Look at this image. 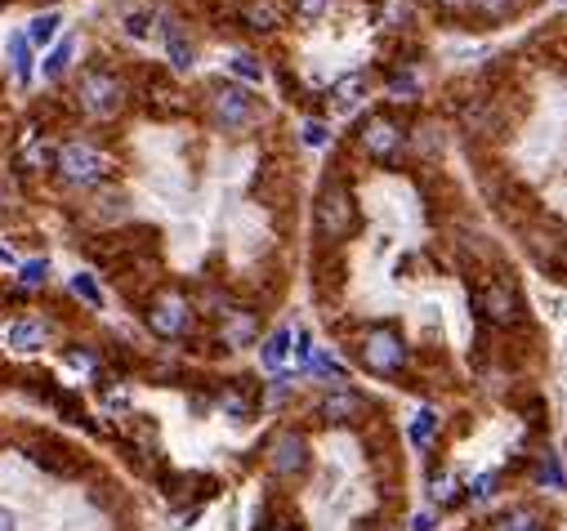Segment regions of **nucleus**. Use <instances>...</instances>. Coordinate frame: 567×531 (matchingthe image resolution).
I'll return each instance as SVG.
<instances>
[{"instance_id": "a211bd4d", "label": "nucleus", "mask_w": 567, "mask_h": 531, "mask_svg": "<svg viewBox=\"0 0 567 531\" xmlns=\"http://www.w3.org/2000/svg\"><path fill=\"white\" fill-rule=\"evenodd\" d=\"M536 478H541V487H550V491H563V465H559V456H550V451H545L541 456V465H536Z\"/></svg>"}, {"instance_id": "2eb2a0df", "label": "nucleus", "mask_w": 567, "mask_h": 531, "mask_svg": "<svg viewBox=\"0 0 567 531\" xmlns=\"http://www.w3.org/2000/svg\"><path fill=\"white\" fill-rule=\"evenodd\" d=\"M362 90H367V81L362 76H344L340 85H335V108L340 112H349V108H358V99H362Z\"/></svg>"}, {"instance_id": "0eeeda50", "label": "nucleus", "mask_w": 567, "mask_h": 531, "mask_svg": "<svg viewBox=\"0 0 567 531\" xmlns=\"http://www.w3.org/2000/svg\"><path fill=\"white\" fill-rule=\"evenodd\" d=\"M402 125L389 117V112H376V117H367V125H362V134H358V143H362V152H367L371 161H398V152H402Z\"/></svg>"}, {"instance_id": "bb28decb", "label": "nucleus", "mask_w": 567, "mask_h": 531, "mask_svg": "<svg viewBox=\"0 0 567 531\" xmlns=\"http://www.w3.org/2000/svg\"><path fill=\"white\" fill-rule=\"evenodd\" d=\"M291 5H295V14H300V18H317L326 5H331V0H291Z\"/></svg>"}, {"instance_id": "412c9836", "label": "nucleus", "mask_w": 567, "mask_h": 531, "mask_svg": "<svg viewBox=\"0 0 567 531\" xmlns=\"http://www.w3.org/2000/svg\"><path fill=\"white\" fill-rule=\"evenodd\" d=\"M72 291H76V295H81V299H85V304H94V308H99V304H103V291H99V286H94V282H90V273H76V277H72Z\"/></svg>"}, {"instance_id": "2f4dec72", "label": "nucleus", "mask_w": 567, "mask_h": 531, "mask_svg": "<svg viewBox=\"0 0 567 531\" xmlns=\"http://www.w3.org/2000/svg\"><path fill=\"white\" fill-rule=\"evenodd\" d=\"M438 9H447V14H456V9H465V5H474V0H434Z\"/></svg>"}, {"instance_id": "cd10ccee", "label": "nucleus", "mask_w": 567, "mask_h": 531, "mask_svg": "<svg viewBox=\"0 0 567 531\" xmlns=\"http://www.w3.org/2000/svg\"><path fill=\"white\" fill-rule=\"evenodd\" d=\"M304 143H309V148H322V143H326V125H317V121L304 125Z\"/></svg>"}, {"instance_id": "7c9ffc66", "label": "nucleus", "mask_w": 567, "mask_h": 531, "mask_svg": "<svg viewBox=\"0 0 567 531\" xmlns=\"http://www.w3.org/2000/svg\"><path fill=\"white\" fill-rule=\"evenodd\" d=\"M0 531H18V518H14V514H9V509H5V505H0Z\"/></svg>"}, {"instance_id": "7ed1b4c3", "label": "nucleus", "mask_w": 567, "mask_h": 531, "mask_svg": "<svg viewBox=\"0 0 567 531\" xmlns=\"http://www.w3.org/2000/svg\"><path fill=\"white\" fill-rule=\"evenodd\" d=\"M121 99H126L121 81L112 72H103V67H90L81 76V85H76V103H81L85 117H112L121 108Z\"/></svg>"}, {"instance_id": "dca6fc26", "label": "nucleus", "mask_w": 567, "mask_h": 531, "mask_svg": "<svg viewBox=\"0 0 567 531\" xmlns=\"http://www.w3.org/2000/svg\"><path fill=\"white\" fill-rule=\"evenodd\" d=\"M166 50H170V63H175L179 72H188L192 67V45L179 36V27H166Z\"/></svg>"}, {"instance_id": "9d476101", "label": "nucleus", "mask_w": 567, "mask_h": 531, "mask_svg": "<svg viewBox=\"0 0 567 531\" xmlns=\"http://www.w3.org/2000/svg\"><path fill=\"white\" fill-rule=\"evenodd\" d=\"M317 415H322L326 424H358L362 415H367V398L340 384V389H331L322 402H317Z\"/></svg>"}, {"instance_id": "423d86ee", "label": "nucleus", "mask_w": 567, "mask_h": 531, "mask_svg": "<svg viewBox=\"0 0 567 531\" xmlns=\"http://www.w3.org/2000/svg\"><path fill=\"white\" fill-rule=\"evenodd\" d=\"M148 326H152V335H161V340H179V335H188V326H192V304L179 291H161L148 304Z\"/></svg>"}, {"instance_id": "393cba45", "label": "nucleus", "mask_w": 567, "mask_h": 531, "mask_svg": "<svg viewBox=\"0 0 567 531\" xmlns=\"http://www.w3.org/2000/svg\"><path fill=\"white\" fill-rule=\"evenodd\" d=\"M54 27H59V14H41V18L32 23V41H50Z\"/></svg>"}, {"instance_id": "f257e3e1", "label": "nucleus", "mask_w": 567, "mask_h": 531, "mask_svg": "<svg viewBox=\"0 0 567 531\" xmlns=\"http://www.w3.org/2000/svg\"><path fill=\"white\" fill-rule=\"evenodd\" d=\"M317 233H322V241H349L353 233H358V201H353L349 183L344 179H331L322 188V197H317Z\"/></svg>"}, {"instance_id": "1a4fd4ad", "label": "nucleus", "mask_w": 567, "mask_h": 531, "mask_svg": "<svg viewBox=\"0 0 567 531\" xmlns=\"http://www.w3.org/2000/svg\"><path fill=\"white\" fill-rule=\"evenodd\" d=\"M210 108H215V121L224 125V130H242V125L251 121V94H246L242 85H215Z\"/></svg>"}, {"instance_id": "72a5a7b5", "label": "nucleus", "mask_w": 567, "mask_h": 531, "mask_svg": "<svg viewBox=\"0 0 567 531\" xmlns=\"http://www.w3.org/2000/svg\"><path fill=\"white\" fill-rule=\"evenodd\" d=\"M367 531H389V527H367Z\"/></svg>"}, {"instance_id": "6ab92c4d", "label": "nucleus", "mask_w": 567, "mask_h": 531, "mask_svg": "<svg viewBox=\"0 0 567 531\" xmlns=\"http://www.w3.org/2000/svg\"><path fill=\"white\" fill-rule=\"evenodd\" d=\"M246 23H251L255 32H273V27H277V9L264 5V0H259V5H246Z\"/></svg>"}, {"instance_id": "f704fd0d", "label": "nucleus", "mask_w": 567, "mask_h": 531, "mask_svg": "<svg viewBox=\"0 0 567 531\" xmlns=\"http://www.w3.org/2000/svg\"><path fill=\"white\" fill-rule=\"evenodd\" d=\"M0 259H9V255H5V250H0Z\"/></svg>"}, {"instance_id": "4468645a", "label": "nucleus", "mask_w": 567, "mask_h": 531, "mask_svg": "<svg viewBox=\"0 0 567 531\" xmlns=\"http://www.w3.org/2000/svg\"><path fill=\"white\" fill-rule=\"evenodd\" d=\"M9 344H14V349H41V344H45V326L41 322H18L14 331H9Z\"/></svg>"}, {"instance_id": "39448f33", "label": "nucleus", "mask_w": 567, "mask_h": 531, "mask_svg": "<svg viewBox=\"0 0 567 531\" xmlns=\"http://www.w3.org/2000/svg\"><path fill=\"white\" fill-rule=\"evenodd\" d=\"M478 313L492 326H514L523 322V295H518V286L509 277H496V282H487L478 291Z\"/></svg>"}, {"instance_id": "473e14b6", "label": "nucleus", "mask_w": 567, "mask_h": 531, "mask_svg": "<svg viewBox=\"0 0 567 531\" xmlns=\"http://www.w3.org/2000/svg\"><path fill=\"white\" fill-rule=\"evenodd\" d=\"M264 531H300L295 523H273V527H264Z\"/></svg>"}, {"instance_id": "f03ea898", "label": "nucleus", "mask_w": 567, "mask_h": 531, "mask_svg": "<svg viewBox=\"0 0 567 531\" xmlns=\"http://www.w3.org/2000/svg\"><path fill=\"white\" fill-rule=\"evenodd\" d=\"M358 357H362V366H367L371 375H398L402 366L411 362V349L393 326H371V331L362 335V344H358Z\"/></svg>"}, {"instance_id": "f8f14e48", "label": "nucleus", "mask_w": 567, "mask_h": 531, "mask_svg": "<svg viewBox=\"0 0 567 531\" xmlns=\"http://www.w3.org/2000/svg\"><path fill=\"white\" fill-rule=\"evenodd\" d=\"M492 531H545V518L536 514V509L518 505V509H505V514L492 523Z\"/></svg>"}, {"instance_id": "20e7f679", "label": "nucleus", "mask_w": 567, "mask_h": 531, "mask_svg": "<svg viewBox=\"0 0 567 531\" xmlns=\"http://www.w3.org/2000/svg\"><path fill=\"white\" fill-rule=\"evenodd\" d=\"M54 161H59V175H63L67 183H81V188H90V183L108 179V170H112V161L103 157L99 148H90V143H63Z\"/></svg>"}, {"instance_id": "a878e982", "label": "nucleus", "mask_w": 567, "mask_h": 531, "mask_svg": "<svg viewBox=\"0 0 567 531\" xmlns=\"http://www.w3.org/2000/svg\"><path fill=\"white\" fill-rule=\"evenodd\" d=\"M45 273H50V264H45V259H32V264H23V282H27V286H41Z\"/></svg>"}, {"instance_id": "c85d7f7f", "label": "nucleus", "mask_w": 567, "mask_h": 531, "mask_svg": "<svg viewBox=\"0 0 567 531\" xmlns=\"http://www.w3.org/2000/svg\"><path fill=\"white\" fill-rule=\"evenodd\" d=\"M492 487H496V473H483V478H478L474 487H469V496L483 500V496H492Z\"/></svg>"}, {"instance_id": "4be33fe9", "label": "nucleus", "mask_w": 567, "mask_h": 531, "mask_svg": "<svg viewBox=\"0 0 567 531\" xmlns=\"http://www.w3.org/2000/svg\"><path fill=\"white\" fill-rule=\"evenodd\" d=\"M456 487H460V482L451 478V473H447V478H434V505H438V509L456 505Z\"/></svg>"}, {"instance_id": "5701e85b", "label": "nucleus", "mask_w": 567, "mask_h": 531, "mask_svg": "<svg viewBox=\"0 0 567 531\" xmlns=\"http://www.w3.org/2000/svg\"><path fill=\"white\" fill-rule=\"evenodd\" d=\"M67 59H72V41H63V45H54V54H50V63H45V76H63V72H67Z\"/></svg>"}, {"instance_id": "b1692460", "label": "nucleus", "mask_w": 567, "mask_h": 531, "mask_svg": "<svg viewBox=\"0 0 567 531\" xmlns=\"http://www.w3.org/2000/svg\"><path fill=\"white\" fill-rule=\"evenodd\" d=\"M233 72L246 76V81H259V76H264V67H259L251 54H237V59H233Z\"/></svg>"}, {"instance_id": "6e6552de", "label": "nucleus", "mask_w": 567, "mask_h": 531, "mask_svg": "<svg viewBox=\"0 0 567 531\" xmlns=\"http://www.w3.org/2000/svg\"><path fill=\"white\" fill-rule=\"evenodd\" d=\"M268 469L277 478H300L309 469V442H304V433H295V429L277 433L273 447H268Z\"/></svg>"}, {"instance_id": "9b49d317", "label": "nucleus", "mask_w": 567, "mask_h": 531, "mask_svg": "<svg viewBox=\"0 0 567 531\" xmlns=\"http://www.w3.org/2000/svg\"><path fill=\"white\" fill-rule=\"evenodd\" d=\"M259 335V322L255 313H224V331H219V340H224V349H246Z\"/></svg>"}, {"instance_id": "f3484780", "label": "nucleus", "mask_w": 567, "mask_h": 531, "mask_svg": "<svg viewBox=\"0 0 567 531\" xmlns=\"http://www.w3.org/2000/svg\"><path fill=\"white\" fill-rule=\"evenodd\" d=\"M9 59H14L18 81H27V76H32V50H27V36H23V32L9 36Z\"/></svg>"}, {"instance_id": "aec40b11", "label": "nucleus", "mask_w": 567, "mask_h": 531, "mask_svg": "<svg viewBox=\"0 0 567 531\" xmlns=\"http://www.w3.org/2000/svg\"><path fill=\"white\" fill-rule=\"evenodd\" d=\"M434 429H438V415L434 411H420L416 424H411V442H416V447H429V442H434Z\"/></svg>"}, {"instance_id": "ddd939ff", "label": "nucleus", "mask_w": 567, "mask_h": 531, "mask_svg": "<svg viewBox=\"0 0 567 531\" xmlns=\"http://www.w3.org/2000/svg\"><path fill=\"white\" fill-rule=\"evenodd\" d=\"M286 353H291V331H273L264 340V353H259V357H264L268 371H277V366L286 362Z\"/></svg>"}, {"instance_id": "c756f323", "label": "nucleus", "mask_w": 567, "mask_h": 531, "mask_svg": "<svg viewBox=\"0 0 567 531\" xmlns=\"http://www.w3.org/2000/svg\"><path fill=\"white\" fill-rule=\"evenodd\" d=\"M411 531H434V514H416L411 518Z\"/></svg>"}]
</instances>
